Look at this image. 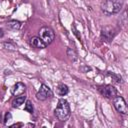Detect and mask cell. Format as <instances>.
Instances as JSON below:
<instances>
[{
  "label": "cell",
  "mask_w": 128,
  "mask_h": 128,
  "mask_svg": "<svg viewBox=\"0 0 128 128\" xmlns=\"http://www.w3.org/2000/svg\"><path fill=\"white\" fill-rule=\"evenodd\" d=\"M4 36V31L2 30V28H0V38H2Z\"/></svg>",
  "instance_id": "e0dca14e"
},
{
  "label": "cell",
  "mask_w": 128,
  "mask_h": 128,
  "mask_svg": "<svg viewBox=\"0 0 128 128\" xmlns=\"http://www.w3.org/2000/svg\"><path fill=\"white\" fill-rule=\"evenodd\" d=\"M3 46L6 48V49H10V50H15L16 49V46L14 45V44H12V43H4L3 44Z\"/></svg>",
  "instance_id": "2e32d148"
},
{
  "label": "cell",
  "mask_w": 128,
  "mask_h": 128,
  "mask_svg": "<svg viewBox=\"0 0 128 128\" xmlns=\"http://www.w3.org/2000/svg\"><path fill=\"white\" fill-rule=\"evenodd\" d=\"M123 7V0H103L101 2V11L107 15H114L121 11Z\"/></svg>",
  "instance_id": "6da1fadb"
},
{
  "label": "cell",
  "mask_w": 128,
  "mask_h": 128,
  "mask_svg": "<svg viewBox=\"0 0 128 128\" xmlns=\"http://www.w3.org/2000/svg\"><path fill=\"white\" fill-rule=\"evenodd\" d=\"M96 89L103 97L108 99H113L118 93L116 88L112 85H98Z\"/></svg>",
  "instance_id": "277c9868"
},
{
  "label": "cell",
  "mask_w": 128,
  "mask_h": 128,
  "mask_svg": "<svg viewBox=\"0 0 128 128\" xmlns=\"http://www.w3.org/2000/svg\"><path fill=\"white\" fill-rule=\"evenodd\" d=\"M53 97V92L52 90L45 84H41L40 89L38 90V92L36 93V98L40 101H45L49 98Z\"/></svg>",
  "instance_id": "52a82bcc"
},
{
  "label": "cell",
  "mask_w": 128,
  "mask_h": 128,
  "mask_svg": "<svg viewBox=\"0 0 128 128\" xmlns=\"http://www.w3.org/2000/svg\"><path fill=\"white\" fill-rule=\"evenodd\" d=\"M22 23L18 20H10L6 23V26L11 30H19L21 28Z\"/></svg>",
  "instance_id": "7c38bea8"
},
{
  "label": "cell",
  "mask_w": 128,
  "mask_h": 128,
  "mask_svg": "<svg viewBox=\"0 0 128 128\" xmlns=\"http://www.w3.org/2000/svg\"><path fill=\"white\" fill-rule=\"evenodd\" d=\"M113 105L115 107V109L121 113V114H128V107H127V104H126V101L124 100V98L122 96H115L113 98Z\"/></svg>",
  "instance_id": "8992f818"
},
{
  "label": "cell",
  "mask_w": 128,
  "mask_h": 128,
  "mask_svg": "<svg viewBox=\"0 0 128 128\" xmlns=\"http://www.w3.org/2000/svg\"><path fill=\"white\" fill-rule=\"evenodd\" d=\"M24 109L27 111V112H29V113H33V105H32V102L30 101V100H27L26 101V104H25V107H24Z\"/></svg>",
  "instance_id": "5bb4252c"
},
{
  "label": "cell",
  "mask_w": 128,
  "mask_h": 128,
  "mask_svg": "<svg viewBox=\"0 0 128 128\" xmlns=\"http://www.w3.org/2000/svg\"><path fill=\"white\" fill-rule=\"evenodd\" d=\"M38 34H39V37L43 40V42L46 45L51 44L53 42V40L55 39V33H54V31L50 27H47V26H44V27L40 28Z\"/></svg>",
  "instance_id": "3957f363"
},
{
  "label": "cell",
  "mask_w": 128,
  "mask_h": 128,
  "mask_svg": "<svg viewBox=\"0 0 128 128\" xmlns=\"http://www.w3.org/2000/svg\"><path fill=\"white\" fill-rule=\"evenodd\" d=\"M70 106L66 99H59L58 104L54 110V115L59 121H66L70 116Z\"/></svg>",
  "instance_id": "7a4b0ae2"
},
{
  "label": "cell",
  "mask_w": 128,
  "mask_h": 128,
  "mask_svg": "<svg viewBox=\"0 0 128 128\" xmlns=\"http://www.w3.org/2000/svg\"><path fill=\"white\" fill-rule=\"evenodd\" d=\"M26 91V85L22 82H17L13 87H12V94L14 96H19L24 94Z\"/></svg>",
  "instance_id": "9c48e42d"
},
{
  "label": "cell",
  "mask_w": 128,
  "mask_h": 128,
  "mask_svg": "<svg viewBox=\"0 0 128 128\" xmlns=\"http://www.w3.org/2000/svg\"><path fill=\"white\" fill-rule=\"evenodd\" d=\"M26 101V96L24 95V94H22V95H19V96H16V98L13 100V102H12V106L14 107V108H18V107H20L22 104H24V102Z\"/></svg>",
  "instance_id": "8fae6325"
},
{
  "label": "cell",
  "mask_w": 128,
  "mask_h": 128,
  "mask_svg": "<svg viewBox=\"0 0 128 128\" xmlns=\"http://www.w3.org/2000/svg\"><path fill=\"white\" fill-rule=\"evenodd\" d=\"M29 45L32 46L33 48H37V49H44L47 46L39 36L31 37L29 39Z\"/></svg>",
  "instance_id": "ba28073f"
},
{
  "label": "cell",
  "mask_w": 128,
  "mask_h": 128,
  "mask_svg": "<svg viewBox=\"0 0 128 128\" xmlns=\"http://www.w3.org/2000/svg\"><path fill=\"white\" fill-rule=\"evenodd\" d=\"M115 35H116V30H115L114 27L107 25V26H104V27L101 28L100 37L103 41L109 43V42L112 41V39L115 37Z\"/></svg>",
  "instance_id": "5b68a950"
},
{
  "label": "cell",
  "mask_w": 128,
  "mask_h": 128,
  "mask_svg": "<svg viewBox=\"0 0 128 128\" xmlns=\"http://www.w3.org/2000/svg\"><path fill=\"white\" fill-rule=\"evenodd\" d=\"M11 120H12V115H11V113H10V112H7V113L5 114L4 124H5V125H8V123H9Z\"/></svg>",
  "instance_id": "9a60e30c"
},
{
  "label": "cell",
  "mask_w": 128,
  "mask_h": 128,
  "mask_svg": "<svg viewBox=\"0 0 128 128\" xmlns=\"http://www.w3.org/2000/svg\"><path fill=\"white\" fill-rule=\"evenodd\" d=\"M56 92H57V94L60 95V96H65V95L69 92V88H68V86H67L66 84L60 83V84H58L57 87H56Z\"/></svg>",
  "instance_id": "30bf717a"
},
{
  "label": "cell",
  "mask_w": 128,
  "mask_h": 128,
  "mask_svg": "<svg viewBox=\"0 0 128 128\" xmlns=\"http://www.w3.org/2000/svg\"><path fill=\"white\" fill-rule=\"evenodd\" d=\"M67 55L69 56V58H70L72 61H76V60H77V53H76L73 49L68 48V49H67Z\"/></svg>",
  "instance_id": "4fadbf2b"
}]
</instances>
